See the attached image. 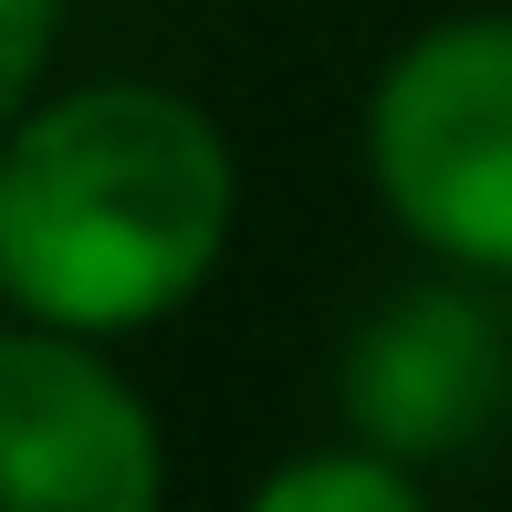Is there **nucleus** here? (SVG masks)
I'll list each match as a JSON object with an SVG mask.
<instances>
[{"mask_svg": "<svg viewBox=\"0 0 512 512\" xmlns=\"http://www.w3.org/2000/svg\"><path fill=\"white\" fill-rule=\"evenodd\" d=\"M230 241V147L157 84H84L0 147V293L63 335L189 304Z\"/></svg>", "mask_w": 512, "mask_h": 512, "instance_id": "nucleus-1", "label": "nucleus"}, {"mask_svg": "<svg viewBox=\"0 0 512 512\" xmlns=\"http://www.w3.org/2000/svg\"><path fill=\"white\" fill-rule=\"evenodd\" d=\"M366 168L429 251L512 272V21H450L387 63Z\"/></svg>", "mask_w": 512, "mask_h": 512, "instance_id": "nucleus-2", "label": "nucleus"}, {"mask_svg": "<svg viewBox=\"0 0 512 512\" xmlns=\"http://www.w3.org/2000/svg\"><path fill=\"white\" fill-rule=\"evenodd\" d=\"M157 429L84 345L0 335V512H147Z\"/></svg>", "mask_w": 512, "mask_h": 512, "instance_id": "nucleus-3", "label": "nucleus"}, {"mask_svg": "<svg viewBox=\"0 0 512 512\" xmlns=\"http://www.w3.org/2000/svg\"><path fill=\"white\" fill-rule=\"evenodd\" d=\"M512 408V335L492 304L450 283H418L366 314L345 345V418L387 460H460L502 429Z\"/></svg>", "mask_w": 512, "mask_h": 512, "instance_id": "nucleus-4", "label": "nucleus"}, {"mask_svg": "<svg viewBox=\"0 0 512 512\" xmlns=\"http://www.w3.org/2000/svg\"><path fill=\"white\" fill-rule=\"evenodd\" d=\"M418 481L408 460H293V471L262 481V512H408Z\"/></svg>", "mask_w": 512, "mask_h": 512, "instance_id": "nucleus-5", "label": "nucleus"}, {"mask_svg": "<svg viewBox=\"0 0 512 512\" xmlns=\"http://www.w3.org/2000/svg\"><path fill=\"white\" fill-rule=\"evenodd\" d=\"M53 11H63V0H0V126L21 115L42 53H53Z\"/></svg>", "mask_w": 512, "mask_h": 512, "instance_id": "nucleus-6", "label": "nucleus"}]
</instances>
